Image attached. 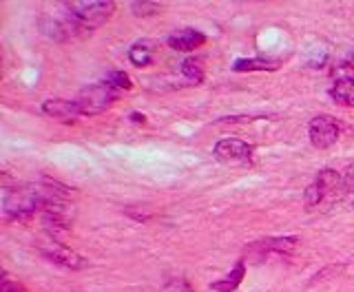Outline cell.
<instances>
[{
  "label": "cell",
  "instance_id": "cell-1",
  "mask_svg": "<svg viewBox=\"0 0 354 292\" xmlns=\"http://www.w3.org/2000/svg\"><path fill=\"white\" fill-rule=\"evenodd\" d=\"M42 184L44 186L16 184L5 188L3 215L7 219H27L36 215V212H42L53 197H58V193H53V188H62L58 182H51V179H44Z\"/></svg>",
  "mask_w": 354,
  "mask_h": 292
},
{
  "label": "cell",
  "instance_id": "cell-2",
  "mask_svg": "<svg viewBox=\"0 0 354 292\" xmlns=\"http://www.w3.org/2000/svg\"><path fill=\"white\" fill-rule=\"evenodd\" d=\"M38 27H40V31L44 33V36H47L49 40H55V42H66V40H73V38H82L88 33L82 27V22L73 16V11L69 9V5H66V3L53 5L51 11H47V14H40Z\"/></svg>",
  "mask_w": 354,
  "mask_h": 292
},
{
  "label": "cell",
  "instance_id": "cell-3",
  "mask_svg": "<svg viewBox=\"0 0 354 292\" xmlns=\"http://www.w3.org/2000/svg\"><path fill=\"white\" fill-rule=\"evenodd\" d=\"M337 199H343V175L332 171V168H321L315 182L304 193L306 208L313 210L319 208L321 204H326V201H337Z\"/></svg>",
  "mask_w": 354,
  "mask_h": 292
},
{
  "label": "cell",
  "instance_id": "cell-4",
  "mask_svg": "<svg viewBox=\"0 0 354 292\" xmlns=\"http://www.w3.org/2000/svg\"><path fill=\"white\" fill-rule=\"evenodd\" d=\"M120 93L115 86H111L109 82H95L84 86L75 98V104L80 107L82 116H100L106 109L113 107V102L120 100Z\"/></svg>",
  "mask_w": 354,
  "mask_h": 292
},
{
  "label": "cell",
  "instance_id": "cell-5",
  "mask_svg": "<svg viewBox=\"0 0 354 292\" xmlns=\"http://www.w3.org/2000/svg\"><path fill=\"white\" fill-rule=\"evenodd\" d=\"M66 5H69L73 16L82 22V27L88 33L102 27L115 11L113 0H84V3H66Z\"/></svg>",
  "mask_w": 354,
  "mask_h": 292
},
{
  "label": "cell",
  "instance_id": "cell-6",
  "mask_svg": "<svg viewBox=\"0 0 354 292\" xmlns=\"http://www.w3.org/2000/svg\"><path fill=\"white\" fill-rule=\"evenodd\" d=\"M339 136H341V127H339L337 118L321 113V116H315L313 120H310L308 138H310V144H313L315 149H319V151L330 149V146L337 144Z\"/></svg>",
  "mask_w": 354,
  "mask_h": 292
},
{
  "label": "cell",
  "instance_id": "cell-7",
  "mask_svg": "<svg viewBox=\"0 0 354 292\" xmlns=\"http://www.w3.org/2000/svg\"><path fill=\"white\" fill-rule=\"evenodd\" d=\"M301 244V239L297 235H290V237H266L259 241H252L246 253L254 255L257 259H263L268 255H288V253H295L297 246Z\"/></svg>",
  "mask_w": 354,
  "mask_h": 292
},
{
  "label": "cell",
  "instance_id": "cell-8",
  "mask_svg": "<svg viewBox=\"0 0 354 292\" xmlns=\"http://www.w3.org/2000/svg\"><path fill=\"white\" fill-rule=\"evenodd\" d=\"M215 157L219 162H226V164H246L250 162L252 157V146L246 144L243 140L237 138H226V140H219L213 149Z\"/></svg>",
  "mask_w": 354,
  "mask_h": 292
},
{
  "label": "cell",
  "instance_id": "cell-9",
  "mask_svg": "<svg viewBox=\"0 0 354 292\" xmlns=\"http://www.w3.org/2000/svg\"><path fill=\"white\" fill-rule=\"evenodd\" d=\"M42 257H47L49 262L53 264H58L62 268H66V271H86L88 266V259L82 255H77L75 250H69V248H64V246L60 244H53V246H42L40 248Z\"/></svg>",
  "mask_w": 354,
  "mask_h": 292
},
{
  "label": "cell",
  "instance_id": "cell-10",
  "mask_svg": "<svg viewBox=\"0 0 354 292\" xmlns=\"http://www.w3.org/2000/svg\"><path fill=\"white\" fill-rule=\"evenodd\" d=\"M42 111L49 118H55L64 122V125H73L77 118H82L80 107L75 104V100H62V98H49L42 102Z\"/></svg>",
  "mask_w": 354,
  "mask_h": 292
},
{
  "label": "cell",
  "instance_id": "cell-11",
  "mask_svg": "<svg viewBox=\"0 0 354 292\" xmlns=\"http://www.w3.org/2000/svg\"><path fill=\"white\" fill-rule=\"evenodd\" d=\"M169 47L175 51H182V53H191L199 47L206 44V36L202 31L197 29H182V31H175L173 36H169Z\"/></svg>",
  "mask_w": 354,
  "mask_h": 292
},
{
  "label": "cell",
  "instance_id": "cell-12",
  "mask_svg": "<svg viewBox=\"0 0 354 292\" xmlns=\"http://www.w3.org/2000/svg\"><path fill=\"white\" fill-rule=\"evenodd\" d=\"M243 277H246V262L241 259L235 264V268H232L228 275H224L221 279H217V282L210 284V290L213 292H235L241 286Z\"/></svg>",
  "mask_w": 354,
  "mask_h": 292
},
{
  "label": "cell",
  "instance_id": "cell-13",
  "mask_svg": "<svg viewBox=\"0 0 354 292\" xmlns=\"http://www.w3.org/2000/svg\"><path fill=\"white\" fill-rule=\"evenodd\" d=\"M155 49H158V44H155L153 40H140L129 49V58L136 66H142V69H144V66L153 64Z\"/></svg>",
  "mask_w": 354,
  "mask_h": 292
},
{
  "label": "cell",
  "instance_id": "cell-14",
  "mask_svg": "<svg viewBox=\"0 0 354 292\" xmlns=\"http://www.w3.org/2000/svg\"><path fill=\"white\" fill-rule=\"evenodd\" d=\"M330 98L341 107H354V80L352 77H339V80L330 86Z\"/></svg>",
  "mask_w": 354,
  "mask_h": 292
},
{
  "label": "cell",
  "instance_id": "cell-15",
  "mask_svg": "<svg viewBox=\"0 0 354 292\" xmlns=\"http://www.w3.org/2000/svg\"><path fill=\"white\" fill-rule=\"evenodd\" d=\"M279 60H268V58H239L232 64V71L237 73H254V71H277Z\"/></svg>",
  "mask_w": 354,
  "mask_h": 292
},
{
  "label": "cell",
  "instance_id": "cell-16",
  "mask_svg": "<svg viewBox=\"0 0 354 292\" xmlns=\"http://www.w3.org/2000/svg\"><path fill=\"white\" fill-rule=\"evenodd\" d=\"M182 73L188 82L193 84H202L204 82V62L199 58H186L182 62Z\"/></svg>",
  "mask_w": 354,
  "mask_h": 292
},
{
  "label": "cell",
  "instance_id": "cell-17",
  "mask_svg": "<svg viewBox=\"0 0 354 292\" xmlns=\"http://www.w3.org/2000/svg\"><path fill=\"white\" fill-rule=\"evenodd\" d=\"M104 82H109L111 86H115L118 91H131V89H133L131 75H129V73H124V71H120V69L109 71V73L104 75Z\"/></svg>",
  "mask_w": 354,
  "mask_h": 292
},
{
  "label": "cell",
  "instance_id": "cell-18",
  "mask_svg": "<svg viewBox=\"0 0 354 292\" xmlns=\"http://www.w3.org/2000/svg\"><path fill=\"white\" fill-rule=\"evenodd\" d=\"M343 199L354 208V166H348L343 173Z\"/></svg>",
  "mask_w": 354,
  "mask_h": 292
},
{
  "label": "cell",
  "instance_id": "cell-19",
  "mask_svg": "<svg viewBox=\"0 0 354 292\" xmlns=\"http://www.w3.org/2000/svg\"><path fill=\"white\" fill-rule=\"evenodd\" d=\"M131 9H133V14H136V16H140V18H149V16H155V14H158V11L162 9V5H160V3H133Z\"/></svg>",
  "mask_w": 354,
  "mask_h": 292
},
{
  "label": "cell",
  "instance_id": "cell-20",
  "mask_svg": "<svg viewBox=\"0 0 354 292\" xmlns=\"http://www.w3.org/2000/svg\"><path fill=\"white\" fill-rule=\"evenodd\" d=\"M162 292H195V290L184 277H173V279H169V282L164 284Z\"/></svg>",
  "mask_w": 354,
  "mask_h": 292
},
{
  "label": "cell",
  "instance_id": "cell-21",
  "mask_svg": "<svg viewBox=\"0 0 354 292\" xmlns=\"http://www.w3.org/2000/svg\"><path fill=\"white\" fill-rule=\"evenodd\" d=\"M3 292H25V288H22L20 284H16V282H11L9 275L5 273L3 275Z\"/></svg>",
  "mask_w": 354,
  "mask_h": 292
},
{
  "label": "cell",
  "instance_id": "cell-22",
  "mask_svg": "<svg viewBox=\"0 0 354 292\" xmlns=\"http://www.w3.org/2000/svg\"><path fill=\"white\" fill-rule=\"evenodd\" d=\"M129 118L133 120V125H144V122H147V116H142V113H131Z\"/></svg>",
  "mask_w": 354,
  "mask_h": 292
}]
</instances>
